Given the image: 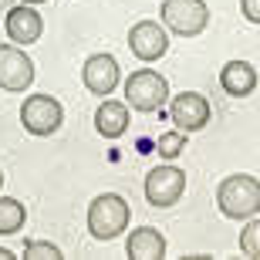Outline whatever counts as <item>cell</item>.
<instances>
[{
  "label": "cell",
  "instance_id": "8",
  "mask_svg": "<svg viewBox=\"0 0 260 260\" xmlns=\"http://www.w3.org/2000/svg\"><path fill=\"white\" fill-rule=\"evenodd\" d=\"M210 115H213V108L200 91H183V95H176L173 102H169V118H173V125L186 135L206 128Z\"/></svg>",
  "mask_w": 260,
  "mask_h": 260
},
{
  "label": "cell",
  "instance_id": "15",
  "mask_svg": "<svg viewBox=\"0 0 260 260\" xmlns=\"http://www.w3.org/2000/svg\"><path fill=\"white\" fill-rule=\"evenodd\" d=\"M24 223H27V210H24V203L14 200V196H0V237L17 233Z\"/></svg>",
  "mask_w": 260,
  "mask_h": 260
},
{
  "label": "cell",
  "instance_id": "16",
  "mask_svg": "<svg viewBox=\"0 0 260 260\" xmlns=\"http://www.w3.org/2000/svg\"><path fill=\"white\" fill-rule=\"evenodd\" d=\"M186 139H189V135L179 132V128H176V132L159 135V142H155V149H159V159H162V162H173L176 155L186 149Z\"/></svg>",
  "mask_w": 260,
  "mask_h": 260
},
{
  "label": "cell",
  "instance_id": "4",
  "mask_svg": "<svg viewBox=\"0 0 260 260\" xmlns=\"http://www.w3.org/2000/svg\"><path fill=\"white\" fill-rule=\"evenodd\" d=\"M159 14H162V27H169L173 34H183V38H196L210 24L206 0H162Z\"/></svg>",
  "mask_w": 260,
  "mask_h": 260
},
{
  "label": "cell",
  "instance_id": "11",
  "mask_svg": "<svg viewBox=\"0 0 260 260\" xmlns=\"http://www.w3.org/2000/svg\"><path fill=\"white\" fill-rule=\"evenodd\" d=\"M4 27H7L10 41L24 48V44H34V41L44 34V20H41V14L34 10V4H17V7L7 10Z\"/></svg>",
  "mask_w": 260,
  "mask_h": 260
},
{
  "label": "cell",
  "instance_id": "18",
  "mask_svg": "<svg viewBox=\"0 0 260 260\" xmlns=\"http://www.w3.org/2000/svg\"><path fill=\"white\" fill-rule=\"evenodd\" d=\"M61 257H64L61 247L51 240H30L27 250H24V260H61Z\"/></svg>",
  "mask_w": 260,
  "mask_h": 260
},
{
  "label": "cell",
  "instance_id": "22",
  "mask_svg": "<svg viewBox=\"0 0 260 260\" xmlns=\"http://www.w3.org/2000/svg\"><path fill=\"white\" fill-rule=\"evenodd\" d=\"M0 189H4V173H0Z\"/></svg>",
  "mask_w": 260,
  "mask_h": 260
},
{
  "label": "cell",
  "instance_id": "19",
  "mask_svg": "<svg viewBox=\"0 0 260 260\" xmlns=\"http://www.w3.org/2000/svg\"><path fill=\"white\" fill-rule=\"evenodd\" d=\"M240 10L250 24H260V0H240Z\"/></svg>",
  "mask_w": 260,
  "mask_h": 260
},
{
  "label": "cell",
  "instance_id": "13",
  "mask_svg": "<svg viewBox=\"0 0 260 260\" xmlns=\"http://www.w3.org/2000/svg\"><path fill=\"white\" fill-rule=\"evenodd\" d=\"M220 85L230 98H247L257 91V68L250 61H226L220 71Z\"/></svg>",
  "mask_w": 260,
  "mask_h": 260
},
{
  "label": "cell",
  "instance_id": "17",
  "mask_svg": "<svg viewBox=\"0 0 260 260\" xmlns=\"http://www.w3.org/2000/svg\"><path fill=\"white\" fill-rule=\"evenodd\" d=\"M240 250L250 260H260V220L257 216H250L247 226L240 230Z\"/></svg>",
  "mask_w": 260,
  "mask_h": 260
},
{
  "label": "cell",
  "instance_id": "7",
  "mask_svg": "<svg viewBox=\"0 0 260 260\" xmlns=\"http://www.w3.org/2000/svg\"><path fill=\"white\" fill-rule=\"evenodd\" d=\"M34 85V61L24 54L20 44H0V88L24 91Z\"/></svg>",
  "mask_w": 260,
  "mask_h": 260
},
{
  "label": "cell",
  "instance_id": "20",
  "mask_svg": "<svg viewBox=\"0 0 260 260\" xmlns=\"http://www.w3.org/2000/svg\"><path fill=\"white\" fill-rule=\"evenodd\" d=\"M0 260H17V253L7 250V247H0Z\"/></svg>",
  "mask_w": 260,
  "mask_h": 260
},
{
  "label": "cell",
  "instance_id": "3",
  "mask_svg": "<svg viewBox=\"0 0 260 260\" xmlns=\"http://www.w3.org/2000/svg\"><path fill=\"white\" fill-rule=\"evenodd\" d=\"M125 102L135 112H159L169 102V81L152 68L132 71V78L125 81Z\"/></svg>",
  "mask_w": 260,
  "mask_h": 260
},
{
  "label": "cell",
  "instance_id": "14",
  "mask_svg": "<svg viewBox=\"0 0 260 260\" xmlns=\"http://www.w3.org/2000/svg\"><path fill=\"white\" fill-rule=\"evenodd\" d=\"M95 128L98 135H105V139H118V135H125L128 128V105H122V102H102L95 112Z\"/></svg>",
  "mask_w": 260,
  "mask_h": 260
},
{
  "label": "cell",
  "instance_id": "1",
  "mask_svg": "<svg viewBox=\"0 0 260 260\" xmlns=\"http://www.w3.org/2000/svg\"><path fill=\"white\" fill-rule=\"evenodd\" d=\"M216 206L230 220H250L260 213V183L247 173H233L216 186Z\"/></svg>",
  "mask_w": 260,
  "mask_h": 260
},
{
  "label": "cell",
  "instance_id": "6",
  "mask_svg": "<svg viewBox=\"0 0 260 260\" xmlns=\"http://www.w3.org/2000/svg\"><path fill=\"white\" fill-rule=\"evenodd\" d=\"M64 122V108L51 95H27L20 105V125L30 135H54Z\"/></svg>",
  "mask_w": 260,
  "mask_h": 260
},
{
  "label": "cell",
  "instance_id": "10",
  "mask_svg": "<svg viewBox=\"0 0 260 260\" xmlns=\"http://www.w3.org/2000/svg\"><path fill=\"white\" fill-rule=\"evenodd\" d=\"M118 61L112 58V54H91V58L85 61V68H81V78H85V88L91 91V95H112L118 85Z\"/></svg>",
  "mask_w": 260,
  "mask_h": 260
},
{
  "label": "cell",
  "instance_id": "2",
  "mask_svg": "<svg viewBox=\"0 0 260 260\" xmlns=\"http://www.w3.org/2000/svg\"><path fill=\"white\" fill-rule=\"evenodd\" d=\"M128 216H132V210H128L125 196L102 193L88 206V230H91L95 240H115L118 233L128 226Z\"/></svg>",
  "mask_w": 260,
  "mask_h": 260
},
{
  "label": "cell",
  "instance_id": "12",
  "mask_svg": "<svg viewBox=\"0 0 260 260\" xmlns=\"http://www.w3.org/2000/svg\"><path fill=\"white\" fill-rule=\"evenodd\" d=\"M128 260H162L166 257V237L155 226H135L125 240Z\"/></svg>",
  "mask_w": 260,
  "mask_h": 260
},
{
  "label": "cell",
  "instance_id": "21",
  "mask_svg": "<svg viewBox=\"0 0 260 260\" xmlns=\"http://www.w3.org/2000/svg\"><path fill=\"white\" fill-rule=\"evenodd\" d=\"M24 4H44V0H24Z\"/></svg>",
  "mask_w": 260,
  "mask_h": 260
},
{
  "label": "cell",
  "instance_id": "9",
  "mask_svg": "<svg viewBox=\"0 0 260 260\" xmlns=\"http://www.w3.org/2000/svg\"><path fill=\"white\" fill-rule=\"evenodd\" d=\"M128 48L139 61H159L169 51V34L159 20H139L128 30Z\"/></svg>",
  "mask_w": 260,
  "mask_h": 260
},
{
  "label": "cell",
  "instance_id": "5",
  "mask_svg": "<svg viewBox=\"0 0 260 260\" xmlns=\"http://www.w3.org/2000/svg\"><path fill=\"white\" fill-rule=\"evenodd\" d=\"M183 193H186V173L179 166L162 162L155 169H149V176H145V200L152 206H159V210L176 206L183 200Z\"/></svg>",
  "mask_w": 260,
  "mask_h": 260
}]
</instances>
